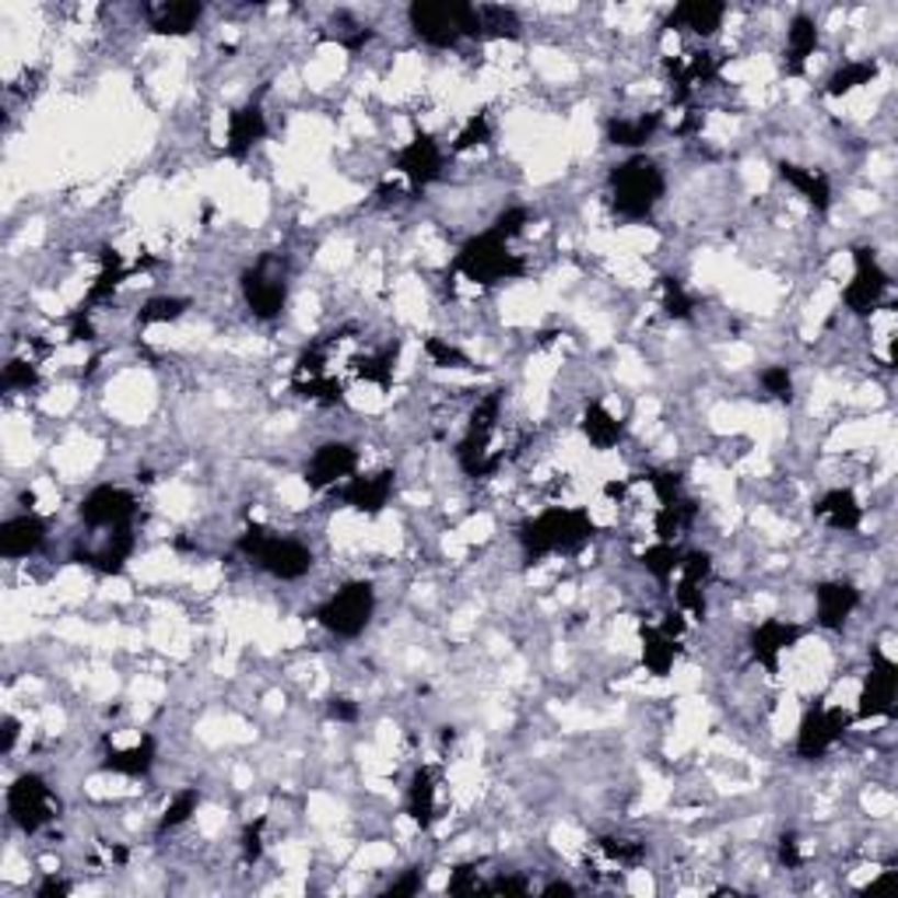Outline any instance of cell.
<instances>
[{
	"mask_svg": "<svg viewBox=\"0 0 898 898\" xmlns=\"http://www.w3.org/2000/svg\"><path fill=\"white\" fill-rule=\"evenodd\" d=\"M236 548L246 559H254L267 576H274L281 583H295L302 576H310L313 569V551L302 541H295V537H278L274 530H267L260 524L246 527L239 534Z\"/></svg>",
	"mask_w": 898,
	"mask_h": 898,
	"instance_id": "5b68a950",
	"label": "cell"
},
{
	"mask_svg": "<svg viewBox=\"0 0 898 898\" xmlns=\"http://www.w3.org/2000/svg\"><path fill=\"white\" fill-rule=\"evenodd\" d=\"M137 271V267H127L123 263V254L120 249H113V246H105L102 254H99V278L92 281V289H88V295H85V310H92V305H99V302H110L113 295H116V289L123 281H127L131 274Z\"/></svg>",
	"mask_w": 898,
	"mask_h": 898,
	"instance_id": "83f0119b",
	"label": "cell"
},
{
	"mask_svg": "<svg viewBox=\"0 0 898 898\" xmlns=\"http://www.w3.org/2000/svg\"><path fill=\"white\" fill-rule=\"evenodd\" d=\"M18 744V720L14 716H4V738H0V754H11Z\"/></svg>",
	"mask_w": 898,
	"mask_h": 898,
	"instance_id": "94428289",
	"label": "cell"
},
{
	"mask_svg": "<svg viewBox=\"0 0 898 898\" xmlns=\"http://www.w3.org/2000/svg\"><path fill=\"white\" fill-rule=\"evenodd\" d=\"M527 222H530V214H527V207H506L498 214V218L492 222V232L495 236H502L506 243H513L519 232L527 228Z\"/></svg>",
	"mask_w": 898,
	"mask_h": 898,
	"instance_id": "681fc988",
	"label": "cell"
},
{
	"mask_svg": "<svg viewBox=\"0 0 898 898\" xmlns=\"http://www.w3.org/2000/svg\"><path fill=\"white\" fill-rule=\"evenodd\" d=\"M334 25H337L334 40H337L340 46H345V49H362L366 43H372V35H375V29H372V25H366V22H355V18H351L348 11H337Z\"/></svg>",
	"mask_w": 898,
	"mask_h": 898,
	"instance_id": "7bdbcfd3",
	"label": "cell"
},
{
	"mask_svg": "<svg viewBox=\"0 0 898 898\" xmlns=\"http://www.w3.org/2000/svg\"><path fill=\"white\" fill-rule=\"evenodd\" d=\"M375 615V586L369 580H351L323 600L313 618L319 628H327L337 639H358L369 628Z\"/></svg>",
	"mask_w": 898,
	"mask_h": 898,
	"instance_id": "8992f818",
	"label": "cell"
},
{
	"mask_svg": "<svg viewBox=\"0 0 898 898\" xmlns=\"http://www.w3.org/2000/svg\"><path fill=\"white\" fill-rule=\"evenodd\" d=\"M681 551L677 545H671V541H656L653 548H646L642 554H639V565L650 572V576L656 580V583H671L674 580V572H677V565H681Z\"/></svg>",
	"mask_w": 898,
	"mask_h": 898,
	"instance_id": "8d00e7d4",
	"label": "cell"
},
{
	"mask_svg": "<svg viewBox=\"0 0 898 898\" xmlns=\"http://www.w3.org/2000/svg\"><path fill=\"white\" fill-rule=\"evenodd\" d=\"M190 310V299H179V295H155L141 305L137 313V327H151V323H176Z\"/></svg>",
	"mask_w": 898,
	"mask_h": 898,
	"instance_id": "74e56055",
	"label": "cell"
},
{
	"mask_svg": "<svg viewBox=\"0 0 898 898\" xmlns=\"http://www.w3.org/2000/svg\"><path fill=\"white\" fill-rule=\"evenodd\" d=\"M327 716L337 723H355L358 716H362V709H358V703H351V698L345 695H334L330 703H327Z\"/></svg>",
	"mask_w": 898,
	"mask_h": 898,
	"instance_id": "11a10c76",
	"label": "cell"
},
{
	"mask_svg": "<svg viewBox=\"0 0 898 898\" xmlns=\"http://www.w3.org/2000/svg\"><path fill=\"white\" fill-rule=\"evenodd\" d=\"M671 70V99L674 105H685L695 92V85H709L720 70V60L709 49H695L688 53V60H667Z\"/></svg>",
	"mask_w": 898,
	"mask_h": 898,
	"instance_id": "ffe728a7",
	"label": "cell"
},
{
	"mask_svg": "<svg viewBox=\"0 0 898 898\" xmlns=\"http://www.w3.org/2000/svg\"><path fill=\"white\" fill-rule=\"evenodd\" d=\"M35 895H40V898H64V895H70V885L60 882V877H53V874H49L46 882H43L40 888H35Z\"/></svg>",
	"mask_w": 898,
	"mask_h": 898,
	"instance_id": "91938a15",
	"label": "cell"
},
{
	"mask_svg": "<svg viewBox=\"0 0 898 898\" xmlns=\"http://www.w3.org/2000/svg\"><path fill=\"white\" fill-rule=\"evenodd\" d=\"M695 516H698V502L688 498V495H677L674 502H663V506L656 509V519H653L656 537H660V541L674 545V537L685 534L695 524Z\"/></svg>",
	"mask_w": 898,
	"mask_h": 898,
	"instance_id": "836d02e7",
	"label": "cell"
},
{
	"mask_svg": "<svg viewBox=\"0 0 898 898\" xmlns=\"http://www.w3.org/2000/svg\"><path fill=\"white\" fill-rule=\"evenodd\" d=\"M660 289H663V313H667L671 319H692L695 299L688 295L685 284L667 274V278H660Z\"/></svg>",
	"mask_w": 898,
	"mask_h": 898,
	"instance_id": "b9f144b4",
	"label": "cell"
},
{
	"mask_svg": "<svg viewBox=\"0 0 898 898\" xmlns=\"http://www.w3.org/2000/svg\"><path fill=\"white\" fill-rule=\"evenodd\" d=\"M663 116L660 113H646V116H636V120H610L607 123V141L618 148H642L650 145L656 137Z\"/></svg>",
	"mask_w": 898,
	"mask_h": 898,
	"instance_id": "d6a6232c",
	"label": "cell"
},
{
	"mask_svg": "<svg viewBox=\"0 0 898 898\" xmlns=\"http://www.w3.org/2000/svg\"><path fill=\"white\" fill-rule=\"evenodd\" d=\"M639 639H642V667L653 677H667L674 671V660L681 656L677 639L660 632V625H642Z\"/></svg>",
	"mask_w": 898,
	"mask_h": 898,
	"instance_id": "f1b7e54d",
	"label": "cell"
},
{
	"mask_svg": "<svg viewBox=\"0 0 898 898\" xmlns=\"http://www.w3.org/2000/svg\"><path fill=\"white\" fill-rule=\"evenodd\" d=\"M40 386V369L29 358H11L4 366V375H0V390L4 393H29Z\"/></svg>",
	"mask_w": 898,
	"mask_h": 898,
	"instance_id": "60d3db41",
	"label": "cell"
},
{
	"mask_svg": "<svg viewBox=\"0 0 898 898\" xmlns=\"http://www.w3.org/2000/svg\"><path fill=\"white\" fill-rule=\"evenodd\" d=\"M489 141H492V120H489V113H474L471 120L463 123V131L457 134L453 151L463 155V151H471V148L489 145Z\"/></svg>",
	"mask_w": 898,
	"mask_h": 898,
	"instance_id": "ee69618b",
	"label": "cell"
},
{
	"mask_svg": "<svg viewBox=\"0 0 898 898\" xmlns=\"http://www.w3.org/2000/svg\"><path fill=\"white\" fill-rule=\"evenodd\" d=\"M674 597H677V610H685L695 621L706 618V594H703V583H688V580H677L674 586Z\"/></svg>",
	"mask_w": 898,
	"mask_h": 898,
	"instance_id": "7dc6e473",
	"label": "cell"
},
{
	"mask_svg": "<svg viewBox=\"0 0 898 898\" xmlns=\"http://www.w3.org/2000/svg\"><path fill=\"white\" fill-rule=\"evenodd\" d=\"M779 864H783L786 871H797V867L804 864V853H800V839H797L794 832H786V835L779 839Z\"/></svg>",
	"mask_w": 898,
	"mask_h": 898,
	"instance_id": "6f0895ef",
	"label": "cell"
},
{
	"mask_svg": "<svg viewBox=\"0 0 898 898\" xmlns=\"http://www.w3.org/2000/svg\"><path fill=\"white\" fill-rule=\"evenodd\" d=\"M446 891H449V895H478V891H484V882H481L478 867H474V864H463V867H457L453 874H449V885H446Z\"/></svg>",
	"mask_w": 898,
	"mask_h": 898,
	"instance_id": "f907efd6",
	"label": "cell"
},
{
	"mask_svg": "<svg viewBox=\"0 0 898 898\" xmlns=\"http://www.w3.org/2000/svg\"><path fill=\"white\" fill-rule=\"evenodd\" d=\"M877 78V64L874 60H850V64H842L835 75L829 78V85H824V96H850L853 88L860 85H871Z\"/></svg>",
	"mask_w": 898,
	"mask_h": 898,
	"instance_id": "d590c367",
	"label": "cell"
},
{
	"mask_svg": "<svg viewBox=\"0 0 898 898\" xmlns=\"http://www.w3.org/2000/svg\"><path fill=\"white\" fill-rule=\"evenodd\" d=\"M422 885H425V874L422 871H404V877H397V882L386 888V895H393V898H397V895H418Z\"/></svg>",
	"mask_w": 898,
	"mask_h": 898,
	"instance_id": "680465c9",
	"label": "cell"
},
{
	"mask_svg": "<svg viewBox=\"0 0 898 898\" xmlns=\"http://www.w3.org/2000/svg\"><path fill=\"white\" fill-rule=\"evenodd\" d=\"M8 815L25 835H35L60 815V800L40 772H25L8 786Z\"/></svg>",
	"mask_w": 898,
	"mask_h": 898,
	"instance_id": "ba28073f",
	"label": "cell"
},
{
	"mask_svg": "<svg viewBox=\"0 0 898 898\" xmlns=\"http://www.w3.org/2000/svg\"><path fill=\"white\" fill-rule=\"evenodd\" d=\"M815 516L824 519L832 530L853 534V530H860V524H864V506H860L850 489H832L818 498Z\"/></svg>",
	"mask_w": 898,
	"mask_h": 898,
	"instance_id": "4316f807",
	"label": "cell"
},
{
	"mask_svg": "<svg viewBox=\"0 0 898 898\" xmlns=\"http://www.w3.org/2000/svg\"><path fill=\"white\" fill-rule=\"evenodd\" d=\"M425 355L433 358V366H439V369H474L471 358H467L457 345L442 340V337H428L425 340Z\"/></svg>",
	"mask_w": 898,
	"mask_h": 898,
	"instance_id": "f6af8a7d",
	"label": "cell"
},
{
	"mask_svg": "<svg viewBox=\"0 0 898 898\" xmlns=\"http://www.w3.org/2000/svg\"><path fill=\"white\" fill-rule=\"evenodd\" d=\"M712 572V559L709 551H685L681 554V565H677V576L688 580V583H706Z\"/></svg>",
	"mask_w": 898,
	"mask_h": 898,
	"instance_id": "c3c4849f",
	"label": "cell"
},
{
	"mask_svg": "<svg viewBox=\"0 0 898 898\" xmlns=\"http://www.w3.org/2000/svg\"><path fill=\"white\" fill-rule=\"evenodd\" d=\"M358 471V449L348 446V442H323L316 446V453L305 463V484H310L313 492H327V489H337V484H345L348 478H355Z\"/></svg>",
	"mask_w": 898,
	"mask_h": 898,
	"instance_id": "5bb4252c",
	"label": "cell"
},
{
	"mask_svg": "<svg viewBox=\"0 0 898 898\" xmlns=\"http://www.w3.org/2000/svg\"><path fill=\"white\" fill-rule=\"evenodd\" d=\"M46 545V519L35 513H22L0 527V554L4 559H29Z\"/></svg>",
	"mask_w": 898,
	"mask_h": 898,
	"instance_id": "44dd1931",
	"label": "cell"
},
{
	"mask_svg": "<svg viewBox=\"0 0 898 898\" xmlns=\"http://www.w3.org/2000/svg\"><path fill=\"white\" fill-rule=\"evenodd\" d=\"M393 489H397V474L393 471H375V474H355L337 489V498L345 502L348 509L366 513V516H380L390 498Z\"/></svg>",
	"mask_w": 898,
	"mask_h": 898,
	"instance_id": "9a60e30c",
	"label": "cell"
},
{
	"mask_svg": "<svg viewBox=\"0 0 898 898\" xmlns=\"http://www.w3.org/2000/svg\"><path fill=\"white\" fill-rule=\"evenodd\" d=\"M263 829H267V818L249 821L243 829V860L246 864H257V860L263 856Z\"/></svg>",
	"mask_w": 898,
	"mask_h": 898,
	"instance_id": "816d5d0a",
	"label": "cell"
},
{
	"mask_svg": "<svg viewBox=\"0 0 898 898\" xmlns=\"http://www.w3.org/2000/svg\"><path fill=\"white\" fill-rule=\"evenodd\" d=\"M597 524L583 506H551L519 524L516 541L524 548L527 565L548 559V554H576L594 541Z\"/></svg>",
	"mask_w": 898,
	"mask_h": 898,
	"instance_id": "6da1fadb",
	"label": "cell"
},
{
	"mask_svg": "<svg viewBox=\"0 0 898 898\" xmlns=\"http://www.w3.org/2000/svg\"><path fill=\"white\" fill-rule=\"evenodd\" d=\"M642 478L653 484L660 506H663V502H674L677 495H685V492H681V474H674V471H650V474H642Z\"/></svg>",
	"mask_w": 898,
	"mask_h": 898,
	"instance_id": "f5cc1de1",
	"label": "cell"
},
{
	"mask_svg": "<svg viewBox=\"0 0 898 898\" xmlns=\"http://www.w3.org/2000/svg\"><path fill=\"white\" fill-rule=\"evenodd\" d=\"M407 22L422 43L436 49H449L460 40L481 43L478 4H460V0H415V4L407 8Z\"/></svg>",
	"mask_w": 898,
	"mask_h": 898,
	"instance_id": "277c9868",
	"label": "cell"
},
{
	"mask_svg": "<svg viewBox=\"0 0 898 898\" xmlns=\"http://www.w3.org/2000/svg\"><path fill=\"white\" fill-rule=\"evenodd\" d=\"M800 639H804V628L800 625L783 621V618H768V621H762L759 628H754L748 646H751V656L759 660L768 674H776L779 671V656L786 650H794Z\"/></svg>",
	"mask_w": 898,
	"mask_h": 898,
	"instance_id": "e0dca14e",
	"label": "cell"
},
{
	"mask_svg": "<svg viewBox=\"0 0 898 898\" xmlns=\"http://www.w3.org/2000/svg\"><path fill=\"white\" fill-rule=\"evenodd\" d=\"M818 49V25L815 18L797 14L786 29V75H804L807 57H815Z\"/></svg>",
	"mask_w": 898,
	"mask_h": 898,
	"instance_id": "f546056e",
	"label": "cell"
},
{
	"mask_svg": "<svg viewBox=\"0 0 898 898\" xmlns=\"http://www.w3.org/2000/svg\"><path fill=\"white\" fill-rule=\"evenodd\" d=\"M607 183H610V207H615L618 218L625 222H646L663 201V190H667L663 169L646 155L625 158L621 166L610 169Z\"/></svg>",
	"mask_w": 898,
	"mask_h": 898,
	"instance_id": "7a4b0ae2",
	"label": "cell"
},
{
	"mask_svg": "<svg viewBox=\"0 0 898 898\" xmlns=\"http://www.w3.org/2000/svg\"><path fill=\"white\" fill-rule=\"evenodd\" d=\"M727 18V4L720 0H685V4H677L667 18L671 29H688L695 35H716Z\"/></svg>",
	"mask_w": 898,
	"mask_h": 898,
	"instance_id": "d4e9b609",
	"label": "cell"
},
{
	"mask_svg": "<svg viewBox=\"0 0 898 898\" xmlns=\"http://www.w3.org/2000/svg\"><path fill=\"white\" fill-rule=\"evenodd\" d=\"M67 340H75V345H81V340H96L92 310H85V305H78V310L70 313V319H67Z\"/></svg>",
	"mask_w": 898,
	"mask_h": 898,
	"instance_id": "db71d44e",
	"label": "cell"
},
{
	"mask_svg": "<svg viewBox=\"0 0 898 898\" xmlns=\"http://www.w3.org/2000/svg\"><path fill=\"white\" fill-rule=\"evenodd\" d=\"M541 895H548V898H551V895H576V888H572L569 882H551V885L541 888Z\"/></svg>",
	"mask_w": 898,
	"mask_h": 898,
	"instance_id": "6125c7cd",
	"label": "cell"
},
{
	"mask_svg": "<svg viewBox=\"0 0 898 898\" xmlns=\"http://www.w3.org/2000/svg\"><path fill=\"white\" fill-rule=\"evenodd\" d=\"M263 137H267V116L260 110V102H246L228 113V131H225L228 158H246Z\"/></svg>",
	"mask_w": 898,
	"mask_h": 898,
	"instance_id": "d6986e66",
	"label": "cell"
},
{
	"mask_svg": "<svg viewBox=\"0 0 898 898\" xmlns=\"http://www.w3.org/2000/svg\"><path fill=\"white\" fill-rule=\"evenodd\" d=\"M439 779L442 772L436 765H422L407 786V815L418 829H433L439 818Z\"/></svg>",
	"mask_w": 898,
	"mask_h": 898,
	"instance_id": "7402d4cb",
	"label": "cell"
},
{
	"mask_svg": "<svg viewBox=\"0 0 898 898\" xmlns=\"http://www.w3.org/2000/svg\"><path fill=\"white\" fill-rule=\"evenodd\" d=\"M155 759H158V744L151 733H145L137 744L131 748H110L102 754V768L105 772H116V776H127V779H141L148 776L155 768Z\"/></svg>",
	"mask_w": 898,
	"mask_h": 898,
	"instance_id": "603a6c76",
	"label": "cell"
},
{
	"mask_svg": "<svg viewBox=\"0 0 898 898\" xmlns=\"http://www.w3.org/2000/svg\"><path fill=\"white\" fill-rule=\"evenodd\" d=\"M580 428H583L586 442L594 446V449H615L625 439V425L615 415H610V411L600 401H590L586 404Z\"/></svg>",
	"mask_w": 898,
	"mask_h": 898,
	"instance_id": "4dcf8cb0",
	"label": "cell"
},
{
	"mask_svg": "<svg viewBox=\"0 0 898 898\" xmlns=\"http://www.w3.org/2000/svg\"><path fill=\"white\" fill-rule=\"evenodd\" d=\"M481 18V40H519L524 35V22L513 8L502 4H478Z\"/></svg>",
	"mask_w": 898,
	"mask_h": 898,
	"instance_id": "e575fe53",
	"label": "cell"
},
{
	"mask_svg": "<svg viewBox=\"0 0 898 898\" xmlns=\"http://www.w3.org/2000/svg\"><path fill=\"white\" fill-rule=\"evenodd\" d=\"M888 271L882 263H877L874 249L871 246H856L853 249V281L842 289V302H846V310L856 313V316H871L877 305L885 302L888 295Z\"/></svg>",
	"mask_w": 898,
	"mask_h": 898,
	"instance_id": "9c48e42d",
	"label": "cell"
},
{
	"mask_svg": "<svg viewBox=\"0 0 898 898\" xmlns=\"http://www.w3.org/2000/svg\"><path fill=\"white\" fill-rule=\"evenodd\" d=\"M393 166H397V172L407 179V193H411V197H422V193L442 176L446 155H442L439 141H436L433 134L418 131V134L411 137L407 145L397 151V158H393Z\"/></svg>",
	"mask_w": 898,
	"mask_h": 898,
	"instance_id": "4fadbf2b",
	"label": "cell"
},
{
	"mask_svg": "<svg viewBox=\"0 0 898 898\" xmlns=\"http://www.w3.org/2000/svg\"><path fill=\"white\" fill-rule=\"evenodd\" d=\"M776 169H779V179H786V183L794 187L818 214H824L832 207V183H829V176H824V172L797 166V161H779Z\"/></svg>",
	"mask_w": 898,
	"mask_h": 898,
	"instance_id": "cb8c5ba5",
	"label": "cell"
},
{
	"mask_svg": "<svg viewBox=\"0 0 898 898\" xmlns=\"http://www.w3.org/2000/svg\"><path fill=\"white\" fill-rule=\"evenodd\" d=\"M860 607V590L850 580H829L815 586V615L818 625L835 632L850 621V615Z\"/></svg>",
	"mask_w": 898,
	"mask_h": 898,
	"instance_id": "ac0fdd59",
	"label": "cell"
},
{
	"mask_svg": "<svg viewBox=\"0 0 898 898\" xmlns=\"http://www.w3.org/2000/svg\"><path fill=\"white\" fill-rule=\"evenodd\" d=\"M239 284L249 313L257 319H278L284 313V302H289V257L260 254L243 271Z\"/></svg>",
	"mask_w": 898,
	"mask_h": 898,
	"instance_id": "52a82bcc",
	"label": "cell"
},
{
	"mask_svg": "<svg viewBox=\"0 0 898 898\" xmlns=\"http://www.w3.org/2000/svg\"><path fill=\"white\" fill-rule=\"evenodd\" d=\"M597 850L610 860V864H618L625 871H636L646 860V842H636V839L604 835V839H597Z\"/></svg>",
	"mask_w": 898,
	"mask_h": 898,
	"instance_id": "f35d334b",
	"label": "cell"
},
{
	"mask_svg": "<svg viewBox=\"0 0 898 898\" xmlns=\"http://www.w3.org/2000/svg\"><path fill=\"white\" fill-rule=\"evenodd\" d=\"M397 355H401V340H390L380 351L372 355H358L351 358V366L358 372V380H366L380 390H390L393 386V369H397Z\"/></svg>",
	"mask_w": 898,
	"mask_h": 898,
	"instance_id": "1f68e13d",
	"label": "cell"
},
{
	"mask_svg": "<svg viewBox=\"0 0 898 898\" xmlns=\"http://www.w3.org/2000/svg\"><path fill=\"white\" fill-rule=\"evenodd\" d=\"M134 548H137V534L134 527H120V530H110L105 534V541L99 548H75V562L78 565H88L96 569L99 576H120L127 562L134 559Z\"/></svg>",
	"mask_w": 898,
	"mask_h": 898,
	"instance_id": "2e32d148",
	"label": "cell"
},
{
	"mask_svg": "<svg viewBox=\"0 0 898 898\" xmlns=\"http://www.w3.org/2000/svg\"><path fill=\"white\" fill-rule=\"evenodd\" d=\"M759 383H762V390L768 393L772 401L794 404V375H789L786 366H768V369H762Z\"/></svg>",
	"mask_w": 898,
	"mask_h": 898,
	"instance_id": "bcb514c9",
	"label": "cell"
},
{
	"mask_svg": "<svg viewBox=\"0 0 898 898\" xmlns=\"http://www.w3.org/2000/svg\"><path fill=\"white\" fill-rule=\"evenodd\" d=\"M895 698H898V663L877 650L871 656V671L864 677V688L856 698V720H891L895 716Z\"/></svg>",
	"mask_w": 898,
	"mask_h": 898,
	"instance_id": "8fae6325",
	"label": "cell"
},
{
	"mask_svg": "<svg viewBox=\"0 0 898 898\" xmlns=\"http://www.w3.org/2000/svg\"><path fill=\"white\" fill-rule=\"evenodd\" d=\"M78 516L88 530H120L134 527L137 519V498L127 489H116V484H99L92 489L78 506Z\"/></svg>",
	"mask_w": 898,
	"mask_h": 898,
	"instance_id": "7c38bea8",
	"label": "cell"
},
{
	"mask_svg": "<svg viewBox=\"0 0 898 898\" xmlns=\"http://www.w3.org/2000/svg\"><path fill=\"white\" fill-rule=\"evenodd\" d=\"M197 807H201V794H197V789H179V794L169 800L166 815L158 818V829L155 832L166 835V832L179 829V824H187L190 815H197Z\"/></svg>",
	"mask_w": 898,
	"mask_h": 898,
	"instance_id": "ab89813d",
	"label": "cell"
},
{
	"mask_svg": "<svg viewBox=\"0 0 898 898\" xmlns=\"http://www.w3.org/2000/svg\"><path fill=\"white\" fill-rule=\"evenodd\" d=\"M853 727V716H846L835 706H811L804 712V720L797 727V754L804 762H815V759H824L842 738H846V730Z\"/></svg>",
	"mask_w": 898,
	"mask_h": 898,
	"instance_id": "30bf717a",
	"label": "cell"
},
{
	"mask_svg": "<svg viewBox=\"0 0 898 898\" xmlns=\"http://www.w3.org/2000/svg\"><path fill=\"white\" fill-rule=\"evenodd\" d=\"M449 271L467 278V281H474V284H506V281H519L527 274V260L513 254L509 243L495 236L492 228H484L478 232V236L467 239L460 249H457V257L453 263H449Z\"/></svg>",
	"mask_w": 898,
	"mask_h": 898,
	"instance_id": "3957f363",
	"label": "cell"
},
{
	"mask_svg": "<svg viewBox=\"0 0 898 898\" xmlns=\"http://www.w3.org/2000/svg\"><path fill=\"white\" fill-rule=\"evenodd\" d=\"M204 18V4L197 0H169L148 11V25L155 35H190Z\"/></svg>",
	"mask_w": 898,
	"mask_h": 898,
	"instance_id": "484cf974",
	"label": "cell"
},
{
	"mask_svg": "<svg viewBox=\"0 0 898 898\" xmlns=\"http://www.w3.org/2000/svg\"><path fill=\"white\" fill-rule=\"evenodd\" d=\"M530 885L524 882V877H509V874H502L495 877V882H484V895H527Z\"/></svg>",
	"mask_w": 898,
	"mask_h": 898,
	"instance_id": "9f6ffc18",
	"label": "cell"
}]
</instances>
